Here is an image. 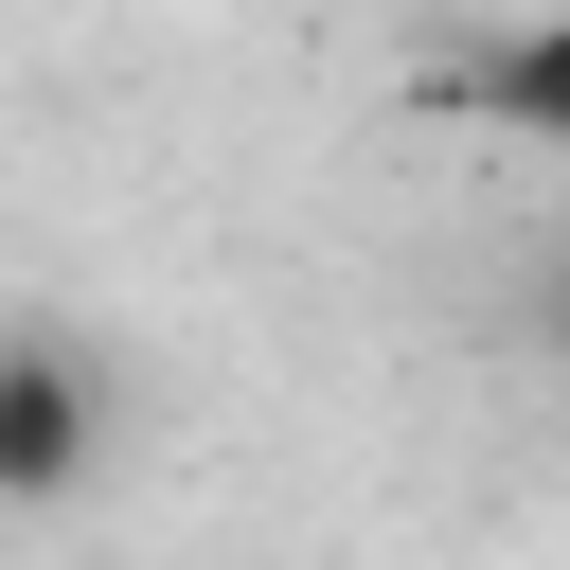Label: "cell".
<instances>
[{
	"label": "cell",
	"instance_id": "cell-1",
	"mask_svg": "<svg viewBox=\"0 0 570 570\" xmlns=\"http://www.w3.org/2000/svg\"><path fill=\"white\" fill-rule=\"evenodd\" d=\"M89 445H107V410H89V374H71L53 338H0V517H36V499H71V481H89Z\"/></svg>",
	"mask_w": 570,
	"mask_h": 570
},
{
	"label": "cell",
	"instance_id": "cell-2",
	"mask_svg": "<svg viewBox=\"0 0 570 570\" xmlns=\"http://www.w3.org/2000/svg\"><path fill=\"white\" fill-rule=\"evenodd\" d=\"M445 107L499 125V142H552V160H570V0H534L517 36H481V53L445 71Z\"/></svg>",
	"mask_w": 570,
	"mask_h": 570
},
{
	"label": "cell",
	"instance_id": "cell-3",
	"mask_svg": "<svg viewBox=\"0 0 570 570\" xmlns=\"http://www.w3.org/2000/svg\"><path fill=\"white\" fill-rule=\"evenodd\" d=\"M534 338H552V356H570V232H552V249H534Z\"/></svg>",
	"mask_w": 570,
	"mask_h": 570
}]
</instances>
